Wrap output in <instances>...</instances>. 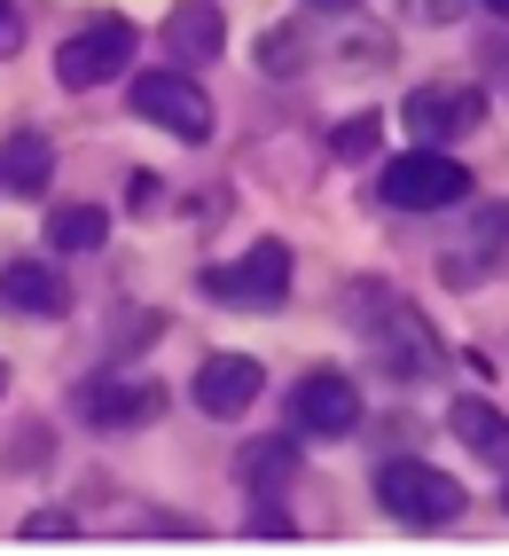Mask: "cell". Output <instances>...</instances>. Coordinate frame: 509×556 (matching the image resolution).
<instances>
[{
    "mask_svg": "<svg viewBox=\"0 0 509 556\" xmlns=\"http://www.w3.org/2000/svg\"><path fill=\"white\" fill-rule=\"evenodd\" d=\"M377 502L384 517H399V526H455L462 517V478H447L440 463H416V455H392L377 470Z\"/></svg>",
    "mask_w": 509,
    "mask_h": 556,
    "instance_id": "cell-1",
    "label": "cell"
},
{
    "mask_svg": "<svg viewBox=\"0 0 509 556\" xmlns=\"http://www.w3.org/2000/svg\"><path fill=\"white\" fill-rule=\"evenodd\" d=\"M24 48V16H16V0H0V63H9Z\"/></svg>",
    "mask_w": 509,
    "mask_h": 556,
    "instance_id": "cell-20",
    "label": "cell"
},
{
    "mask_svg": "<svg viewBox=\"0 0 509 556\" xmlns=\"http://www.w3.org/2000/svg\"><path fill=\"white\" fill-rule=\"evenodd\" d=\"M24 541L63 548V541H79V517H71V509H31V517H24Z\"/></svg>",
    "mask_w": 509,
    "mask_h": 556,
    "instance_id": "cell-19",
    "label": "cell"
},
{
    "mask_svg": "<svg viewBox=\"0 0 509 556\" xmlns=\"http://www.w3.org/2000/svg\"><path fill=\"white\" fill-rule=\"evenodd\" d=\"M196 407L204 416H220V424H236V416H251V400L267 392V368L251 361V353H204V368H196Z\"/></svg>",
    "mask_w": 509,
    "mask_h": 556,
    "instance_id": "cell-10",
    "label": "cell"
},
{
    "mask_svg": "<svg viewBox=\"0 0 509 556\" xmlns=\"http://www.w3.org/2000/svg\"><path fill=\"white\" fill-rule=\"evenodd\" d=\"M479 243H486V251L509 243V204H501V212H479Z\"/></svg>",
    "mask_w": 509,
    "mask_h": 556,
    "instance_id": "cell-21",
    "label": "cell"
},
{
    "mask_svg": "<svg viewBox=\"0 0 509 556\" xmlns=\"http://www.w3.org/2000/svg\"><path fill=\"white\" fill-rule=\"evenodd\" d=\"M330 150H338L345 165H360V157H377V150H384V118H377V110H369V118H345V126L330 134Z\"/></svg>",
    "mask_w": 509,
    "mask_h": 556,
    "instance_id": "cell-18",
    "label": "cell"
},
{
    "mask_svg": "<svg viewBox=\"0 0 509 556\" xmlns=\"http://www.w3.org/2000/svg\"><path fill=\"white\" fill-rule=\"evenodd\" d=\"M290 424H298L306 439H353V431H360V392H353V377H338V368L298 377V384H290Z\"/></svg>",
    "mask_w": 509,
    "mask_h": 556,
    "instance_id": "cell-7",
    "label": "cell"
},
{
    "mask_svg": "<svg viewBox=\"0 0 509 556\" xmlns=\"http://www.w3.org/2000/svg\"><path fill=\"white\" fill-rule=\"evenodd\" d=\"M40 236H48V251H102V236H111V212H102V204H55Z\"/></svg>",
    "mask_w": 509,
    "mask_h": 556,
    "instance_id": "cell-16",
    "label": "cell"
},
{
    "mask_svg": "<svg viewBox=\"0 0 509 556\" xmlns=\"http://www.w3.org/2000/svg\"><path fill=\"white\" fill-rule=\"evenodd\" d=\"M377 197L392 212H447L470 197V165H455L447 150H408V157H384L377 173Z\"/></svg>",
    "mask_w": 509,
    "mask_h": 556,
    "instance_id": "cell-3",
    "label": "cell"
},
{
    "mask_svg": "<svg viewBox=\"0 0 509 556\" xmlns=\"http://www.w3.org/2000/svg\"><path fill=\"white\" fill-rule=\"evenodd\" d=\"M236 478H243L251 502H282L290 478H298V439H251L236 455Z\"/></svg>",
    "mask_w": 509,
    "mask_h": 556,
    "instance_id": "cell-12",
    "label": "cell"
},
{
    "mask_svg": "<svg viewBox=\"0 0 509 556\" xmlns=\"http://www.w3.org/2000/svg\"><path fill=\"white\" fill-rule=\"evenodd\" d=\"M204 290L220 306H251V314H275L290 299V251L267 236V243H251L236 267H204Z\"/></svg>",
    "mask_w": 509,
    "mask_h": 556,
    "instance_id": "cell-5",
    "label": "cell"
},
{
    "mask_svg": "<svg viewBox=\"0 0 509 556\" xmlns=\"http://www.w3.org/2000/svg\"><path fill=\"white\" fill-rule=\"evenodd\" d=\"M0 392H9V361H0Z\"/></svg>",
    "mask_w": 509,
    "mask_h": 556,
    "instance_id": "cell-24",
    "label": "cell"
},
{
    "mask_svg": "<svg viewBox=\"0 0 509 556\" xmlns=\"http://www.w3.org/2000/svg\"><path fill=\"white\" fill-rule=\"evenodd\" d=\"M0 306H16L31 321H55V314H71V282L48 258H16V267H0Z\"/></svg>",
    "mask_w": 509,
    "mask_h": 556,
    "instance_id": "cell-11",
    "label": "cell"
},
{
    "mask_svg": "<svg viewBox=\"0 0 509 556\" xmlns=\"http://www.w3.org/2000/svg\"><path fill=\"white\" fill-rule=\"evenodd\" d=\"M377 299H369V353L377 368H392V377H431V368L447 361V345L431 338V321L408 306V299H392L384 282H369Z\"/></svg>",
    "mask_w": 509,
    "mask_h": 556,
    "instance_id": "cell-2",
    "label": "cell"
},
{
    "mask_svg": "<svg viewBox=\"0 0 509 556\" xmlns=\"http://www.w3.org/2000/svg\"><path fill=\"white\" fill-rule=\"evenodd\" d=\"M133 110L173 141H212V102L189 71H141L133 79Z\"/></svg>",
    "mask_w": 509,
    "mask_h": 556,
    "instance_id": "cell-6",
    "label": "cell"
},
{
    "mask_svg": "<svg viewBox=\"0 0 509 556\" xmlns=\"http://www.w3.org/2000/svg\"><path fill=\"white\" fill-rule=\"evenodd\" d=\"M259 71H275V79L306 71V40H298V24H267V31H259Z\"/></svg>",
    "mask_w": 509,
    "mask_h": 556,
    "instance_id": "cell-17",
    "label": "cell"
},
{
    "mask_svg": "<svg viewBox=\"0 0 509 556\" xmlns=\"http://www.w3.org/2000/svg\"><path fill=\"white\" fill-rule=\"evenodd\" d=\"M479 9H486V16H501V24H509V0H479Z\"/></svg>",
    "mask_w": 509,
    "mask_h": 556,
    "instance_id": "cell-22",
    "label": "cell"
},
{
    "mask_svg": "<svg viewBox=\"0 0 509 556\" xmlns=\"http://www.w3.org/2000/svg\"><path fill=\"white\" fill-rule=\"evenodd\" d=\"M486 126V94L479 87H416L408 94V134L423 150H447V141L479 134Z\"/></svg>",
    "mask_w": 509,
    "mask_h": 556,
    "instance_id": "cell-8",
    "label": "cell"
},
{
    "mask_svg": "<svg viewBox=\"0 0 509 556\" xmlns=\"http://www.w3.org/2000/svg\"><path fill=\"white\" fill-rule=\"evenodd\" d=\"M306 9H330V16H338V9H353V0H306Z\"/></svg>",
    "mask_w": 509,
    "mask_h": 556,
    "instance_id": "cell-23",
    "label": "cell"
},
{
    "mask_svg": "<svg viewBox=\"0 0 509 556\" xmlns=\"http://www.w3.org/2000/svg\"><path fill=\"white\" fill-rule=\"evenodd\" d=\"M447 431H455V439H462V447L479 455V463H501V470H509V416H501L494 400L462 392V400L447 407Z\"/></svg>",
    "mask_w": 509,
    "mask_h": 556,
    "instance_id": "cell-13",
    "label": "cell"
},
{
    "mask_svg": "<svg viewBox=\"0 0 509 556\" xmlns=\"http://www.w3.org/2000/svg\"><path fill=\"white\" fill-rule=\"evenodd\" d=\"M133 48H141V31L126 24V16H94V24H79L71 40L55 48V79L79 94V87H102V79H118V71L133 63Z\"/></svg>",
    "mask_w": 509,
    "mask_h": 556,
    "instance_id": "cell-4",
    "label": "cell"
},
{
    "mask_svg": "<svg viewBox=\"0 0 509 556\" xmlns=\"http://www.w3.org/2000/svg\"><path fill=\"white\" fill-rule=\"evenodd\" d=\"M48 173H55V150H48V134H9V150H0V189H16V197H40V189H48Z\"/></svg>",
    "mask_w": 509,
    "mask_h": 556,
    "instance_id": "cell-15",
    "label": "cell"
},
{
    "mask_svg": "<svg viewBox=\"0 0 509 556\" xmlns=\"http://www.w3.org/2000/svg\"><path fill=\"white\" fill-rule=\"evenodd\" d=\"M165 40L180 63H212L228 48V16L212 9V0H173V16H165Z\"/></svg>",
    "mask_w": 509,
    "mask_h": 556,
    "instance_id": "cell-14",
    "label": "cell"
},
{
    "mask_svg": "<svg viewBox=\"0 0 509 556\" xmlns=\"http://www.w3.org/2000/svg\"><path fill=\"white\" fill-rule=\"evenodd\" d=\"M79 416L94 424V431H133V424H157L165 416V384H150V377H94V384H79Z\"/></svg>",
    "mask_w": 509,
    "mask_h": 556,
    "instance_id": "cell-9",
    "label": "cell"
}]
</instances>
